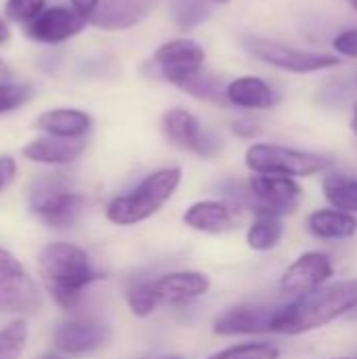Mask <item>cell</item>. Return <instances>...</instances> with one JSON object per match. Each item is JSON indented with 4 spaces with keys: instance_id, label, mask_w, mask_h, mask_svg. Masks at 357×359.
<instances>
[{
    "instance_id": "cell-41",
    "label": "cell",
    "mask_w": 357,
    "mask_h": 359,
    "mask_svg": "<svg viewBox=\"0 0 357 359\" xmlns=\"http://www.w3.org/2000/svg\"><path fill=\"white\" fill-rule=\"evenodd\" d=\"M353 111H356V116H353V118H356V120H357V103H356V107H353Z\"/></svg>"
},
{
    "instance_id": "cell-24",
    "label": "cell",
    "mask_w": 357,
    "mask_h": 359,
    "mask_svg": "<svg viewBox=\"0 0 357 359\" xmlns=\"http://www.w3.org/2000/svg\"><path fill=\"white\" fill-rule=\"evenodd\" d=\"M126 303L128 309L133 311V316L137 318H147L156 311L158 299H156V290H154V282L151 280H135L128 284L126 288Z\"/></svg>"
},
{
    "instance_id": "cell-40",
    "label": "cell",
    "mask_w": 357,
    "mask_h": 359,
    "mask_svg": "<svg viewBox=\"0 0 357 359\" xmlns=\"http://www.w3.org/2000/svg\"><path fill=\"white\" fill-rule=\"evenodd\" d=\"M330 359H357V358H330Z\"/></svg>"
},
{
    "instance_id": "cell-1",
    "label": "cell",
    "mask_w": 357,
    "mask_h": 359,
    "mask_svg": "<svg viewBox=\"0 0 357 359\" xmlns=\"http://www.w3.org/2000/svg\"><path fill=\"white\" fill-rule=\"evenodd\" d=\"M353 309H357V280L337 282L301 294L284 307H276L271 332L305 334L337 322Z\"/></svg>"
},
{
    "instance_id": "cell-13",
    "label": "cell",
    "mask_w": 357,
    "mask_h": 359,
    "mask_svg": "<svg viewBox=\"0 0 357 359\" xmlns=\"http://www.w3.org/2000/svg\"><path fill=\"white\" fill-rule=\"evenodd\" d=\"M86 21L76 15L67 6H50L44 8L40 15H36L32 21L23 25V32L29 40L42 42V44H59L76 34L82 32Z\"/></svg>"
},
{
    "instance_id": "cell-19",
    "label": "cell",
    "mask_w": 357,
    "mask_h": 359,
    "mask_svg": "<svg viewBox=\"0 0 357 359\" xmlns=\"http://www.w3.org/2000/svg\"><path fill=\"white\" fill-rule=\"evenodd\" d=\"M225 101L242 109H271L280 95L259 76H240L225 86Z\"/></svg>"
},
{
    "instance_id": "cell-29",
    "label": "cell",
    "mask_w": 357,
    "mask_h": 359,
    "mask_svg": "<svg viewBox=\"0 0 357 359\" xmlns=\"http://www.w3.org/2000/svg\"><path fill=\"white\" fill-rule=\"evenodd\" d=\"M208 17V4L204 0H177L173 19L181 27H194Z\"/></svg>"
},
{
    "instance_id": "cell-35",
    "label": "cell",
    "mask_w": 357,
    "mask_h": 359,
    "mask_svg": "<svg viewBox=\"0 0 357 359\" xmlns=\"http://www.w3.org/2000/svg\"><path fill=\"white\" fill-rule=\"evenodd\" d=\"M8 38H11V29H8V23L0 17V46L2 44H6L8 42Z\"/></svg>"
},
{
    "instance_id": "cell-32",
    "label": "cell",
    "mask_w": 357,
    "mask_h": 359,
    "mask_svg": "<svg viewBox=\"0 0 357 359\" xmlns=\"http://www.w3.org/2000/svg\"><path fill=\"white\" fill-rule=\"evenodd\" d=\"M17 177V164L11 156H2L0 158V194L15 181Z\"/></svg>"
},
{
    "instance_id": "cell-15",
    "label": "cell",
    "mask_w": 357,
    "mask_h": 359,
    "mask_svg": "<svg viewBox=\"0 0 357 359\" xmlns=\"http://www.w3.org/2000/svg\"><path fill=\"white\" fill-rule=\"evenodd\" d=\"M210 288V280L202 271H175L154 282L158 305L179 307L204 297Z\"/></svg>"
},
{
    "instance_id": "cell-2",
    "label": "cell",
    "mask_w": 357,
    "mask_h": 359,
    "mask_svg": "<svg viewBox=\"0 0 357 359\" xmlns=\"http://www.w3.org/2000/svg\"><path fill=\"white\" fill-rule=\"evenodd\" d=\"M38 276L44 286V290L50 294L55 305L69 311L78 305L84 290L105 276L95 269L90 257L65 242L46 244L36 259Z\"/></svg>"
},
{
    "instance_id": "cell-28",
    "label": "cell",
    "mask_w": 357,
    "mask_h": 359,
    "mask_svg": "<svg viewBox=\"0 0 357 359\" xmlns=\"http://www.w3.org/2000/svg\"><path fill=\"white\" fill-rule=\"evenodd\" d=\"M34 97V86L25 82H0V116L15 111L29 103Z\"/></svg>"
},
{
    "instance_id": "cell-39",
    "label": "cell",
    "mask_w": 357,
    "mask_h": 359,
    "mask_svg": "<svg viewBox=\"0 0 357 359\" xmlns=\"http://www.w3.org/2000/svg\"><path fill=\"white\" fill-rule=\"evenodd\" d=\"M213 2H221V4H225V2H229V0H213Z\"/></svg>"
},
{
    "instance_id": "cell-33",
    "label": "cell",
    "mask_w": 357,
    "mask_h": 359,
    "mask_svg": "<svg viewBox=\"0 0 357 359\" xmlns=\"http://www.w3.org/2000/svg\"><path fill=\"white\" fill-rule=\"evenodd\" d=\"M99 2H101V0H69L72 11H74L76 15H80L86 23L90 21V17H93L95 11L99 8Z\"/></svg>"
},
{
    "instance_id": "cell-4",
    "label": "cell",
    "mask_w": 357,
    "mask_h": 359,
    "mask_svg": "<svg viewBox=\"0 0 357 359\" xmlns=\"http://www.w3.org/2000/svg\"><path fill=\"white\" fill-rule=\"evenodd\" d=\"M246 166L255 175H280V177H311L330 168L332 160L324 154L295 149L276 143H255L246 149Z\"/></svg>"
},
{
    "instance_id": "cell-37",
    "label": "cell",
    "mask_w": 357,
    "mask_h": 359,
    "mask_svg": "<svg viewBox=\"0 0 357 359\" xmlns=\"http://www.w3.org/2000/svg\"><path fill=\"white\" fill-rule=\"evenodd\" d=\"M351 126H353V133H356V135H357V120H356V118H353V122H351Z\"/></svg>"
},
{
    "instance_id": "cell-8",
    "label": "cell",
    "mask_w": 357,
    "mask_h": 359,
    "mask_svg": "<svg viewBox=\"0 0 357 359\" xmlns=\"http://www.w3.org/2000/svg\"><path fill=\"white\" fill-rule=\"evenodd\" d=\"M248 196L255 215H274L282 219L301 204L303 189L290 177L252 175L248 181Z\"/></svg>"
},
{
    "instance_id": "cell-20",
    "label": "cell",
    "mask_w": 357,
    "mask_h": 359,
    "mask_svg": "<svg viewBox=\"0 0 357 359\" xmlns=\"http://www.w3.org/2000/svg\"><path fill=\"white\" fill-rule=\"evenodd\" d=\"M34 126L48 137H59V139H84L90 128H93V118L76 107H57L42 111Z\"/></svg>"
},
{
    "instance_id": "cell-34",
    "label": "cell",
    "mask_w": 357,
    "mask_h": 359,
    "mask_svg": "<svg viewBox=\"0 0 357 359\" xmlns=\"http://www.w3.org/2000/svg\"><path fill=\"white\" fill-rule=\"evenodd\" d=\"M231 128L238 137H244V139H252L259 135V124L250 122V120H238V122H234Z\"/></svg>"
},
{
    "instance_id": "cell-21",
    "label": "cell",
    "mask_w": 357,
    "mask_h": 359,
    "mask_svg": "<svg viewBox=\"0 0 357 359\" xmlns=\"http://www.w3.org/2000/svg\"><path fill=\"white\" fill-rule=\"evenodd\" d=\"M307 231L320 240H347L357 231V221L353 215L322 208L307 217Z\"/></svg>"
},
{
    "instance_id": "cell-42",
    "label": "cell",
    "mask_w": 357,
    "mask_h": 359,
    "mask_svg": "<svg viewBox=\"0 0 357 359\" xmlns=\"http://www.w3.org/2000/svg\"><path fill=\"white\" fill-rule=\"evenodd\" d=\"M160 359H181V358H160Z\"/></svg>"
},
{
    "instance_id": "cell-31",
    "label": "cell",
    "mask_w": 357,
    "mask_h": 359,
    "mask_svg": "<svg viewBox=\"0 0 357 359\" xmlns=\"http://www.w3.org/2000/svg\"><path fill=\"white\" fill-rule=\"evenodd\" d=\"M332 48L343 57L357 59V27H349V29L339 32L335 36V40H332Z\"/></svg>"
},
{
    "instance_id": "cell-3",
    "label": "cell",
    "mask_w": 357,
    "mask_h": 359,
    "mask_svg": "<svg viewBox=\"0 0 357 359\" xmlns=\"http://www.w3.org/2000/svg\"><path fill=\"white\" fill-rule=\"evenodd\" d=\"M181 179H183V170L179 166H168L149 172L130 191L114 198L107 204L105 208L107 221L120 227H130L151 219L175 196L177 187L181 185Z\"/></svg>"
},
{
    "instance_id": "cell-38",
    "label": "cell",
    "mask_w": 357,
    "mask_h": 359,
    "mask_svg": "<svg viewBox=\"0 0 357 359\" xmlns=\"http://www.w3.org/2000/svg\"><path fill=\"white\" fill-rule=\"evenodd\" d=\"M349 4H351V6L357 11V0H349Z\"/></svg>"
},
{
    "instance_id": "cell-11",
    "label": "cell",
    "mask_w": 357,
    "mask_h": 359,
    "mask_svg": "<svg viewBox=\"0 0 357 359\" xmlns=\"http://www.w3.org/2000/svg\"><path fill=\"white\" fill-rule=\"evenodd\" d=\"M335 276L332 259L324 252H303L295 263L286 267L280 278V290L284 294L301 297L322 288Z\"/></svg>"
},
{
    "instance_id": "cell-5",
    "label": "cell",
    "mask_w": 357,
    "mask_h": 359,
    "mask_svg": "<svg viewBox=\"0 0 357 359\" xmlns=\"http://www.w3.org/2000/svg\"><path fill=\"white\" fill-rule=\"evenodd\" d=\"M84 204L86 202L80 194L67 189L63 183L53 179L34 183L27 196L29 212L53 229L72 227L80 219Z\"/></svg>"
},
{
    "instance_id": "cell-9",
    "label": "cell",
    "mask_w": 357,
    "mask_h": 359,
    "mask_svg": "<svg viewBox=\"0 0 357 359\" xmlns=\"http://www.w3.org/2000/svg\"><path fill=\"white\" fill-rule=\"evenodd\" d=\"M206 53L202 44L191 38H175L158 46L154 53V63L160 69V76L177 86H183L187 80L202 72Z\"/></svg>"
},
{
    "instance_id": "cell-36",
    "label": "cell",
    "mask_w": 357,
    "mask_h": 359,
    "mask_svg": "<svg viewBox=\"0 0 357 359\" xmlns=\"http://www.w3.org/2000/svg\"><path fill=\"white\" fill-rule=\"evenodd\" d=\"M40 359H61L59 355H53V353H46V355H42Z\"/></svg>"
},
{
    "instance_id": "cell-22",
    "label": "cell",
    "mask_w": 357,
    "mask_h": 359,
    "mask_svg": "<svg viewBox=\"0 0 357 359\" xmlns=\"http://www.w3.org/2000/svg\"><path fill=\"white\" fill-rule=\"evenodd\" d=\"M326 202L341 212L357 215V177L345 172H328L322 181Z\"/></svg>"
},
{
    "instance_id": "cell-6",
    "label": "cell",
    "mask_w": 357,
    "mask_h": 359,
    "mask_svg": "<svg viewBox=\"0 0 357 359\" xmlns=\"http://www.w3.org/2000/svg\"><path fill=\"white\" fill-rule=\"evenodd\" d=\"M244 46L259 61L269 63V65L280 67V69H286V72H292V74L322 72L328 67H337L341 63L339 57H335V55L295 48V46H288L284 42H278L271 38H261V36L244 38Z\"/></svg>"
},
{
    "instance_id": "cell-23",
    "label": "cell",
    "mask_w": 357,
    "mask_h": 359,
    "mask_svg": "<svg viewBox=\"0 0 357 359\" xmlns=\"http://www.w3.org/2000/svg\"><path fill=\"white\" fill-rule=\"evenodd\" d=\"M284 236V225L280 217L274 215H257L255 223L250 225L248 233H246V244L257 250V252H265L271 250L280 244Z\"/></svg>"
},
{
    "instance_id": "cell-18",
    "label": "cell",
    "mask_w": 357,
    "mask_h": 359,
    "mask_svg": "<svg viewBox=\"0 0 357 359\" xmlns=\"http://www.w3.org/2000/svg\"><path fill=\"white\" fill-rule=\"evenodd\" d=\"M156 0H101L88 23L103 29H126L149 15Z\"/></svg>"
},
{
    "instance_id": "cell-16",
    "label": "cell",
    "mask_w": 357,
    "mask_h": 359,
    "mask_svg": "<svg viewBox=\"0 0 357 359\" xmlns=\"http://www.w3.org/2000/svg\"><path fill=\"white\" fill-rule=\"evenodd\" d=\"M276 307H261V305H238L223 311L215 324L213 332L217 337H238V334H263L271 332Z\"/></svg>"
},
{
    "instance_id": "cell-10",
    "label": "cell",
    "mask_w": 357,
    "mask_h": 359,
    "mask_svg": "<svg viewBox=\"0 0 357 359\" xmlns=\"http://www.w3.org/2000/svg\"><path fill=\"white\" fill-rule=\"evenodd\" d=\"M162 133L170 145L196 156L210 158L219 151V141L202 128L200 120L191 111L183 107H173L162 116Z\"/></svg>"
},
{
    "instance_id": "cell-25",
    "label": "cell",
    "mask_w": 357,
    "mask_h": 359,
    "mask_svg": "<svg viewBox=\"0 0 357 359\" xmlns=\"http://www.w3.org/2000/svg\"><path fill=\"white\" fill-rule=\"evenodd\" d=\"M27 345V326L21 318L0 328V359H19Z\"/></svg>"
},
{
    "instance_id": "cell-17",
    "label": "cell",
    "mask_w": 357,
    "mask_h": 359,
    "mask_svg": "<svg viewBox=\"0 0 357 359\" xmlns=\"http://www.w3.org/2000/svg\"><path fill=\"white\" fill-rule=\"evenodd\" d=\"M86 149L84 139H59V137H40L29 141L21 154L25 160L36 164H48V166H63L76 162Z\"/></svg>"
},
{
    "instance_id": "cell-7",
    "label": "cell",
    "mask_w": 357,
    "mask_h": 359,
    "mask_svg": "<svg viewBox=\"0 0 357 359\" xmlns=\"http://www.w3.org/2000/svg\"><path fill=\"white\" fill-rule=\"evenodd\" d=\"M42 307V297L25 267L0 248V311L17 318L32 316Z\"/></svg>"
},
{
    "instance_id": "cell-26",
    "label": "cell",
    "mask_w": 357,
    "mask_h": 359,
    "mask_svg": "<svg viewBox=\"0 0 357 359\" xmlns=\"http://www.w3.org/2000/svg\"><path fill=\"white\" fill-rule=\"evenodd\" d=\"M185 93H189L191 97L196 99H202V101H210V103H217V105H225V88H221V80L215 78V76H208V74H198L194 76L191 80H187L183 86H181Z\"/></svg>"
},
{
    "instance_id": "cell-30",
    "label": "cell",
    "mask_w": 357,
    "mask_h": 359,
    "mask_svg": "<svg viewBox=\"0 0 357 359\" xmlns=\"http://www.w3.org/2000/svg\"><path fill=\"white\" fill-rule=\"evenodd\" d=\"M44 8H46V0H6L4 15H6V19L25 25L36 15H40Z\"/></svg>"
},
{
    "instance_id": "cell-12",
    "label": "cell",
    "mask_w": 357,
    "mask_h": 359,
    "mask_svg": "<svg viewBox=\"0 0 357 359\" xmlns=\"http://www.w3.org/2000/svg\"><path fill=\"white\" fill-rule=\"evenodd\" d=\"M112 341V328L97 320H72L57 326L53 345L65 355H84L105 347Z\"/></svg>"
},
{
    "instance_id": "cell-14",
    "label": "cell",
    "mask_w": 357,
    "mask_h": 359,
    "mask_svg": "<svg viewBox=\"0 0 357 359\" xmlns=\"http://www.w3.org/2000/svg\"><path fill=\"white\" fill-rule=\"evenodd\" d=\"M183 223L189 229H196L202 233H213V236L227 233L238 227L240 208L236 204L221 202V200H202V202L191 204L185 210Z\"/></svg>"
},
{
    "instance_id": "cell-27",
    "label": "cell",
    "mask_w": 357,
    "mask_h": 359,
    "mask_svg": "<svg viewBox=\"0 0 357 359\" xmlns=\"http://www.w3.org/2000/svg\"><path fill=\"white\" fill-rule=\"evenodd\" d=\"M206 359H280V349L271 343H242Z\"/></svg>"
}]
</instances>
